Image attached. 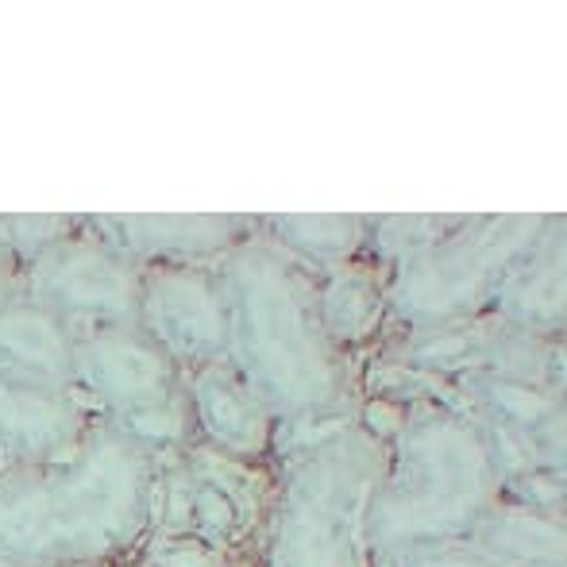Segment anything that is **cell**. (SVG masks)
I'll return each instance as SVG.
<instances>
[{"label": "cell", "mask_w": 567, "mask_h": 567, "mask_svg": "<svg viewBox=\"0 0 567 567\" xmlns=\"http://www.w3.org/2000/svg\"><path fill=\"white\" fill-rule=\"evenodd\" d=\"M228 309V363L286 429L359 410V371L324 337L317 275L275 239L251 231L213 262Z\"/></svg>", "instance_id": "1"}, {"label": "cell", "mask_w": 567, "mask_h": 567, "mask_svg": "<svg viewBox=\"0 0 567 567\" xmlns=\"http://www.w3.org/2000/svg\"><path fill=\"white\" fill-rule=\"evenodd\" d=\"M467 540L498 567H567V517L498 498Z\"/></svg>", "instance_id": "17"}, {"label": "cell", "mask_w": 567, "mask_h": 567, "mask_svg": "<svg viewBox=\"0 0 567 567\" xmlns=\"http://www.w3.org/2000/svg\"><path fill=\"white\" fill-rule=\"evenodd\" d=\"M74 343L78 332L39 301H0V379L74 386Z\"/></svg>", "instance_id": "15"}, {"label": "cell", "mask_w": 567, "mask_h": 567, "mask_svg": "<svg viewBox=\"0 0 567 567\" xmlns=\"http://www.w3.org/2000/svg\"><path fill=\"white\" fill-rule=\"evenodd\" d=\"M120 567H147L143 560H135V556H127V564H120Z\"/></svg>", "instance_id": "23"}, {"label": "cell", "mask_w": 567, "mask_h": 567, "mask_svg": "<svg viewBox=\"0 0 567 567\" xmlns=\"http://www.w3.org/2000/svg\"><path fill=\"white\" fill-rule=\"evenodd\" d=\"M371 567H498V564L486 560L467 537H455V540H433V545L402 548V553H390V556H374Z\"/></svg>", "instance_id": "21"}, {"label": "cell", "mask_w": 567, "mask_h": 567, "mask_svg": "<svg viewBox=\"0 0 567 567\" xmlns=\"http://www.w3.org/2000/svg\"><path fill=\"white\" fill-rule=\"evenodd\" d=\"M367 225L371 217L355 213H282V217H259V231L275 239L286 255L306 262L313 275L337 267V262L359 259L367 244Z\"/></svg>", "instance_id": "18"}, {"label": "cell", "mask_w": 567, "mask_h": 567, "mask_svg": "<svg viewBox=\"0 0 567 567\" xmlns=\"http://www.w3.org/2000/svg\"><path fill=\"white\" fill-rule=\"evenodd\" d=\"M186 394L197 444L239 463H262L278 449V421L228 359L189 367Z\"/></svg>", "instance_id": "12"}, {"label": "cell", "mask_w": 567, "mask_h": 567, "mask_svg": "<svg viewBox=\"0 0 567 567\" xmlns=\"http://www.w3.org/2000/svg\"><path fill=\"white\" fill-rule=\"evenodd\" d=\"M16 293H23V262L16 259L12 247L0 239V301L16 298Z\"/></svg>", "instance_id": "22"}, {"label": "cell", "mask_w": 567, "mask_h": 567, "mask_svg": "<svg viewBox=\"0 0 567 567\" xmlns=\"http://www.w3.org/2000/svg\"><path fill=\"white\" fill-rule=\"evenodd\" d=\"M567 270H564V217L556 213L533 247L506 270L486 313L545 340H564L567 324Z\"/></svg>", "instance_id": "14"}, {"label": "cell", "mask_w": 567, "mask_h": 567, "mask_svg": "<svg viewBox=\"0 0 567 567\" xmlns=\"http://www.w3.org/2000/svg\"><path fill=\"white\" fill-rule=\"evenodd\" d=\"M143 262L116 251L109 239L85 225L43 247L23 262V298L39 301L74 332L135 324L140 317Z\"/></svg>", "instance_id": "9"}, {"label": "cell", "mask_w": 567, "mask_h": 567, "mask_svg": "<svg viewBox=\"0 0 567 567\" xmlns=\"http://www.w3.org/2000/svg\"><path fill=\"white\" fill-rule=\"evenodd\" d=\"M270 483L275 471H262V463L228 460L197 441L182 452H166L158 455L147 533L194 540L231 560L239 548H259Z\"/></svg>", "instance_id": "7"}, {"label": "cell", "mask_w": 567, "mask_h": 567, "mask_svg": "<svg viewBox=\"0 0 567 567\" xmlns=\"http://www.w3.org/2000/svg\"><path fill=\"white\" fill-rule=\"evenodd\" d=\"M158 455L109 425L62 460L0 467V556L23 567L127 560L151 529Z\"/></svg>", "instance_id": "2"}, {"label": "cell", "mask_w": 567, "mask_h": 567, "mask_svg": "<svg viewBox=\"0 0 567 567\" xmlns=\"http://www.w3.org/2000/svg\"><path fill=\"white\" fill-rule=\"evenodd\" d=\"M405 379L417 394L402 398V413L382 436L386 463L371 502V560L467 537L502 498V471L478 421L449 386L417 374Z\"/></svg>", "instance_id": "3"}, {"label": "cell", "mask_w": 567, "mask_h": 567, "mask_svg": "<svg viewBox=\"0 0 567 567\" xmlns=\"http://www.w3.org/2000/svg\"><path fill=\"white\" fill-rule=\"evenodd\" d=\"M143 332L182 367L228 359V309L220 278L205 262H151L143 267L140 317Z\"/></svg>", "instance_id": "10"}, {"label": "cell", "mask_w": 567, "mask_h": 567, "mask_svg": "<svg viewBox=\"0 0 567 567\" xmlns=\"http://www.w3.org/2000/svg\"><path fill=\"white\" fill-rule=\"evenodd\" d=\"M85 225L116 251L135 262H213L228 255L239 239L259 231V217H228V213H186V217H85Z\"/></svg>", "instance_id": "13"}, {"label": "cell", "mask_w": 567, "mask_h": 567, "mask_svg": "<svg viewBox=\"0 0 567 567\" xmlns=\"http://www.w3.org/2000/svg\"><path fill=\"white\" fill-rule=\"evenodd\" d=\"M97 417L74 386L0 379V467H31L74 452Z\"/></svg>", "instance_id": "11"}, {"label": "cell", "mask_w": 567, "mask_h": 567, "mask_svg": "<svg viewBox=\"0 0 567 567\" xmlns=\"http://www.w3.org/2000/svg\"><path fill=\"white\" fill-rule=\"evenodd\" d=\"M545 213L467 217L413 259L386 270V332L467 321L491 309L506 270L548 228Z\"/></svg>", "instance_id": "5"}, {"label": "cell", "mask_w": 567, "mask_h": 567, "mask_svg": "<svg viewBox=\"0 0 567 567\" xmlns=\"http://www.w3.org/2000/svg\"><path fill=\"white\" fill-rule=\"evenodd\" d=\"M379 363L441 382V386L491 374V379H517L564 390V340L533 337V332L514 329L491 313L436 324V329L386 332Z\"/></svg>", "instance_id": "8"}, {"label": "cell", "mask_w": 567, "mask_h": 567, "mask_svg": "<svg viewBox=\"0 0 567 567\" xmlns=\"http://www.w3.org/2000/svg\"><path fill=\"white\" fill-rule=\"evenodd\" d=\"M467 217H452V213H417V217H371L367 225V244H363V259L386 275L390 267L413 259L425 247H433L436 239H444L449 231H455Z\"/></svg>", "instance_id": "19"}, {"label": "cell", "mask_w": 567, "mask_h": 567, "mask_svg": "<svg viewBox=\"0 0 567 567\" xmlns=\"http://www.w3.org/2000/svg\"><path fill=\"white\" fill-rule=\"evenodd\" d=\"M278 471L259 533L262 567H371V502L386 444L363 417L278 433Z\"/></svg>", "instance_id": "4"}, {"label": "cell", "mask_w": 567, "mask_h": 567, "mask_svg": "<svg viewBox=\"0 0 567 567\" xmlns=\"http://www.w3.org/2000/svg\"><path fill=\"white\" fill-rule=\"evenodd\" d=\"M74 390L101 425L124 433L151 455L182 452L197 441L186 371L140 324L78 332Z\"/></svg>", "instance_id": "6"}, {"label": "cell", "mask_w": 567, "mask_h": 567, "mask_svg": "<svg viewBox=\"0 0 567 567\" xmlns=\"http://www.w3.org/2000/svg\"><path fill=\"white\" fill-rule=\"evenodd\" d=\"M317 313H321L324 337L355 363V351H363L386 332V275L363 255L321 270Z\"/></svg>", "instance_id": "16"}, {"label": "cell", "mask_w": 567, "mask_h": 567, "mask_svg": "<svg viewBox=\"0 0 567 567\" xmlns=\"http://www.w3.org/2000/svg\"><path fill=\"white\" fill-rule=\"evenodd\" d=\"M0 567H23V564H12V560H4V556H0Z\"/></svg>", "instance_id": "24"}, {"label": "cell", "mask_w": 567, "mask_h": 567, "mask_svg": "<svg viewBox=\"0 0 567 567\" xmlns=\"http://www.w3.org/2000/svg\"><path fill=\"white\" fill-rule=\"evenodd\" d=\"M82 228V217H0V239L16 251V259H35L43 247Z\"/></svg>", "instance_id": "20"}]
</instances>
